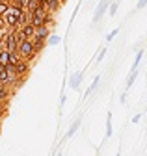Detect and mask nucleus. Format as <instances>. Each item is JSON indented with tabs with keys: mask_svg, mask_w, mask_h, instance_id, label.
Returning a JSON list of instances; mask_svg holds the SVG:
<instances>
[{
	"mask_svg": "<svg viewBox=\"0 0 147 156\" xmlns=\"http://www.w3.org/2000/svg\"><path fill=\"white\" fill-rule=\"evenodd\" d=\"M17 54L21 56V60L24 62H32L35 56H38V52H35L34 48V43H32V39H23V41H19V48H17Z\"/></svg>",
	"mask_w": 147,
	"mask_h": 156,
	"instance_id": "nucleus-1",
	"label": "nucleus"
},
{
	"mask_svg": "<svg viewBox=\"0 0 147 156\" xmlns=\"http://www.w3.org/2000/svg\"><path fill=\"white\" fill-rule=\"evenodd\" d=\"M21 15H23V9L19 6H9V9L6 11L4 15V21H6V26L8 28H19V23H21Z\"/></svg>",
	"mask_w": 147,
	"mask_h": 156,
	"instance_id": "nucleus-2",
	"label": "nucleus"
},
{
	"mask_svg": "<svg viewBox=\"0 0 147 156\" xmlns=\"http://www.w3.org/2000/svg\"><path fill=\"white\" fill-rule=\"evenodd\" d=\"M108 6H110V0H101L95 8V15H93V24L101 23V19L104 17V13H108Z\"/></svg>",
	"mask_w": 147,
	"mask_h": 156,
	"instance_id": "nucleus-3",
	"label": "nucleus"
},
{
	"mask_svg": "<svg viewBox=\"0 0 147 156\" xmlns=\"http://www.w3.org/2000/svg\"><path fill=\"white\" fill-rule=\"evenodd\" d=\"M15 73H17L19 78H26L28 73H30V63L24 62V60H19V62L15 63Z\"/></svg>",
	"mask_w": 147,
	"mask_h": 156,
	"instance_id": "nucleus-4",
	"label": "nucleus"
},
{
	"mask_svg": "<svg viewBox=\"0 0 147 156\" xmlns=\"http://www.w3.org/2000/svg\"><path fill=\"white\" fill-rule=\"evenodd\" d=\"M80 84H82V73H73L71 76H69V86H71V89H80Z\"/></svg>",
	"mask_w": 147,
	"mask_h": 156,
	"instance_id": "nucleus-5",
	"label": "nucleus"
},
{
	"mask_svg": "<svg viewBox=\"0 0 147 156\" xmlns=\"http://www.w3.org/2000/svg\"><path fill=\"white\" fill-rule=\"evenodd\" d=\"M80 125H82V119L80 117H77L75 121H73V125L69 126V130L65 132V140H69V138H73V136H75L77 132H78V128H80Z\"/></svg>",
	"mask_w": 147,
	"mask_h": 156,
	"instance_id": "nucleus-6",
	"label": "nucleus"
},
{
	"mask_svg": "<svg viewBox=\"0 0 147 156\" xmlns=\"http://www.w3.org/2000/svg\"><path fill=\"white\" fill-rule=\"evenodd\" d=\"M32 43H34V48H35V52H41L43 48H45V45H47V39H43V37H38V35H34L32 37Z\"/></svg>",
	"mask_w": 147,
	"mask_h": 156,
	"instance_id": "nucleus-7",
	"label": "nucleus"
},
{
	"mask_svg": "<svg viewBox=\"0 0 147 156\" xmlns=\"http://www.w3.org/2000/svg\"><path fill=\"white\" fill-rule=\"evenodd\" d=\"M112 134H114V128H112V112H108V113H106V132H104V140L112 138Z\"/></svg>",
	"mask_w": 147,
	"mask_h": 156,
	"instance_id": "nucleus-8",
	"label": "nucleus"
},
{
	"mask_svg": "<svg viewBox=\"0 0 147 156\" xmlns=\"http://www.w3.org/2000/svg\"><path fill=\"white\" fill-rule=\"evenodd\" d=\"M9 97H11V86L0 84V101H9Z\"/></svg>",
	"mask_w": 147,
	"mask_h": 156,
	"instance_id": "nucleus-9",
	"label": "nucleus"
},
{
	"mask_svg": "<svg viewBox=\"0 0 147 156\" xmlns=\"http://www.w3.org/2000/svg\"><path fill=\"white\" fill-rule=\"evenodd\" d=\"M45 6H47V11L54 15V13H56V11L60 9V0H47Z\"/></svg>",
	"mask_w": 147,
	"mask_h": 156,
	"instance_id": "nucleus-10",
	"label": "nucleus"
},
{
	"mask_svg": "<svg viewBox=\"0 0 147 156\" xmlns=\"http://www.w3.org/2000/svg\"><path fill=\"white\" fill-rule=\"evenodd\" d=\"M34 35L43 37V39H48V35H50V28H48L47 24H43V26H39V28H35V34H34Z\"/></svg>",
	"mask_w": 147,
	"mask_h": 156,
	"instance_id": "nucleus-11",
	"label": "nucleus"
},
{
	"mask_svg": "<svg viewBox=\"0 0 147 156\" xmlns=\"http://www.w3.org/2000/svg\"><path fill=\"white\" fill-rule=\"evenodd\" d=\"M138 78V69H131V74H128V78H127V86H125V91H128L132 87V84H134V80Z\"/></svg>",
	"mask_w": 147,
	"mask_h": 156,
	"instance_id": "nucleus-12",
	"label": "nucleus"
},
{
	"mask_svg": "<svg viewBox=\"0 0 147 156\" xmlns=\"http://www.w3.org/2000/svg\"><path fill=\"white\" fill-rule=\"evenodd\" d=\"M99 82H101V74H97L95 78H93V82H91V86L88 87V91H86V97H89L91 93H93L95 89H97V86H99Z\"/></svg>",
	"mask_w": 147,
	"mask_h": 156,
	"instance_id": "nucleus-13",
	"label": "nucleus"
},
{
	"mask_svg": "<svg viewBox=\"0 0 147 156\" xmlns=\"http://www.w3.org/2000/svg\"><path fill=\"white\" fill-rule=\"evenodd\" d=\"M30 24H32L34 28H39V26H43V24H45V19H41V17H38V15H32Z\"/></svg>",
	"mask_w": 147,
	"mask_h": 156,
	"instance_id": "nucleus-14",
	"label": "nucleus"
},
{
	"mask_svg": "<svg viewBox=\"0 0 147 156\" xmlns=\"http://www.w3.org/2000/svg\"><path fill=\"white\" fill-rule=\"evenodd\" d=\"M9 0H0V17H4L6 15V11L9 9Z\"/></svg>",
	"mask_w": 147,
	"mask_h": 156,
	"instance_id": "nucleus-15",
	"label": "nucleus"
},
{
	"mask_svg": "<svg viewBox=\"0 0 147 156\" xmlns=\"http://www.w3.org/2000/svg\"><path fill=\"white\" fill-rule=\"evenodd\" d=\"M60 41H62V39H60L58 35H48V39H47V45H50V47H56Z\"/></svg>",
	"mask_w": 147,
	"mask_h": 156,
	"instance_id": "nucleus-16",
	"label": "nucleus"
},
{
	"mask_svg": "<svg viewBox=\"0 0 147 156\" xmlns=\"http://www.w3.org/2000/svg\"><path fill=\"white\" fill-rule=\"evenodd\" d=\"M142 58H143V50H138V52H136V58H134V63H132V69H138Z\"/></svg>",
	"mask_w": 147,
	"mask_h": 156,
	"instance_id": "nucleus-17",
	"label": "nucleus"
},
{
	"mask_svg": "<svg viewBox=\"0 0 147 156\" xmlns=\"http://www.w3.org/2000/svg\"><path fill=\"white\" fill-rule=\"evenodd\" d=\"M116 13H117V2H110V6H108V15L114 17Z\"/></svg>",
	"mask_w": 147,
	"mask_h": 156,
	"instance_id": "nucleus-18",
	"label": "nucleus"
},
{
	"mask_svg": "<svg viewBox=\"0 0 147 156\" xmlns=\"http://www.w3.org/2000/svg\"><path fill=\"white\" fill-rule=\"evenodd\" d=\"M104 56H106V47H102V48H99V54H97V58H95V62H97V63H101Z\"/></svg>",
	"mask_w": 147,
	"mask_h": 156,
	"instance_id": "nucleus-19",
	"label": "nucleus"
},
{
	"mask_svg": "<svg viewBox=\"0 0 147 156\" xmlns=\"http://www.w3.org/2000/svg\"><path fill=\"white\" fill-rule=\"evenodd\" d=\"M19 60H21V56L17 54V52H9V63H13V65H15Z\"/></svg>",
	"mask_w": 147,
	"mask_h": 156,
	"instance_id": "nucleus-20",
	"label": "nucleus"
},
{
	"mask_svg": "<svg viewBox=\"0 0 147 156\" xmlns=\"http://www.w3.org/2000/svg\"><path fill=\"white\" fill-rule=\"evenodd\" d=\"M6 110H8V101H0V117L6 115Z\"/></svg>",
	"mask_w": 147,
	"mask_h": 156,
	"instance_id": "nucleus-21",
	"label": "nucleus"
},
{
	"mask_svg": "<svg viewBox=\"0 0 147 156\" xmlns=\"http://www.w3.org/2000/svg\"><path fill=\"white\" fill-rule=\"evenodd\" d=\"M117 34H119V28H116L114 32H110V34L106 35V41H108V43H110V41H114V39H116V35H117Z\"/></svg>",
	"mask_w": 147,
	"mask_h": 156,
	"instance_id": "nucleus-22",
	"label": "nucleus"
},
{
	"mask_svg": "<svg viewBox=\"0 0 147 156\" xmlns=\"http://www.w3.org/2000/svg\"><path fill=\"white\" fill-rule=\"evenodd\" d=\"M147 6V0H138V4H136V9H143Z\"/></svg>",
	"mask_w": 147,
	"mask_h": 156,
	"instance_id": "nucleus-23",
	"label": "nucleus"
},
{
	"mask_svg": "<svg viewBox=\"0 0 147 156\" xmlns=\"http://www.w3.org/2000/svg\"><path fill=\"white\" fill-rule=\"evenodd\" d=\"M6 21H4V17H0V32H6Z\"/></svg>",
	"mask_w": 147,
	"mask_h": 156,
	"instance_id": "nucleus-24",
	"label": "nucleus"
},
{
	"mask_svg": "<svg viewBox=\"0 0 147 156\" xmlns=\"http://www.w3.org/2000/svg\"><path fill=\"white\" fill-rule=\"evenodd\" d=\"M125 101H127V91H123V93H121V97H119V102H121V104H123Z\"/></svg>",
	"mask_w": 147,
	"mask_h": 156,
	"instance_id": "nucleus-25",
	"label": "nucleus"
},
{
	"mask_svg": "<svg viewBox=\"0 0 147 156\" xmlns=\"http://www.w3.org/2000/svg\"><path fill=\"white\" fill-rule=\"evenodd\" d=\"M140 119H142V115H134L132 117V123H140Z\"/></svg>",
	"mask_w": 147,
	"mask_h": 156,
	"instance_id": "nucleus-26",
	"label": "nucleus"
},
{
	"mask_svg": "<svg viewBox=\"0 0 147 156\" xmlns=\"http://www.w3.org/2000/svg\"><path fill=\"white\" fill-rule=\"evenodd\" d=\"M35 2H47V0H35Z\"/></svg>",
	"mask_w": 147,
	"mask_h": 156,
	"instance_id": "nucleus-27",
	"label": "nucleus"
},
{
	"mask_svg": "<svg viewBox=\"0 0 147 156\" xmlns=\"http://www.w3.org/2000/svg\"><path fill=\"white\" fill-rule=\"evenodd\" d=\"M116 156H121V151H117V154H116Z\"/></svg>",
	"mask_w": 147,
	"mask_h": 156,
	"instance_id": "nucleus-28",
	"label": "nucleus"
}]
</instances>
